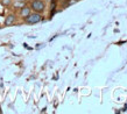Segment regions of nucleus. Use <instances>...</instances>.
I'll use <instances>...</instances> for the list:
<instances>
[{
	"instance_id": "nucleus-1",
	"label": "nucleus",
	"mask_w": 127,
	"mask_h": 114,
	"mask_svg": "<svg viewBox=\"0 0 127 114\" xmlns=\"http://www.w3.org/2000/svg\"><path fill=\"white\" fill-rule=\"evenodd\" d=\"M43 20L42 13H36V12H32L31 14L25 19V22L27 25H36V23L41 22Z\"/></svg>"
},
{
	"instance_id": "nucleus-2",
	"label": "nucleus",
	"mask_w": 127,
	"mask_h": 114,
	"mask_svg": "<svg viewBox=\"0 0 127 114\" xmlns=\"http://www.w3.org/2000/svg\"><path fill=\"white\" fill-rule=\"evenodd\" d=\"M29 7H31L32 12L43 13V12L46 11V2L43 0H32Z\"/></svg>"
},
{
	"instance_id": "nucleus-3",
	"label": "nucleus",
	"mask_w": 127,
	"mask_h": 114,
	"mask_svg": "<svg viewBox=\"0 0 127 114\" xmlns=\"http://www.w3.org/2000/svg\"><path fill=\"white\" fill-rule=\"evenodd\" d=\"M31 13H32V9H31V7H28V6H23V7L20 9V16H21L22 19H26Z\"/></svg>"
},
{
	"instance_id": "nucleus-4",
	"label": "nucleus",
	"mask_w": 127,
	"mask_h": 114,
	"mask_svg": "<svg viewBox=\"0 0 127 114\" xmlns=\"http://www.w3.org/2000/svg\"><path fill=\"white\" fill-rule=\"evenodd\" d=\"M16 20V16L14 14H8L6 16V19H5V26H12V25H14Z\"/></svg>"
},
{
	"instance_id": "nucleus-5",
	"label": "nucleus",
	"mask_w": 127,
	"mask_h": 114,
	"mask_svg": "<svg viewBox=\"0 0 127 114\" xmlns=\"http://www.w3.org/2000/svg\"><path fill=\"white\" fill-rule=\"evenodd\" d=\"M12 4V0H1V5L4 6H9Z\"/></svg>"
},
{
	"instance_id": "nucleus-6",
	"label": "nucleus",
	"mask_w": 127,
	"mask_h": 114,
	"mask_svg": "<svg viewBox=\"0 0 127 114\" xmlns=\"http://www.w3.org/2000/svg\"><path fill=\"white\" fill-rule=\"evenodd\" d=\"M18 1H22V0H18Z\"/></svg>"
}]
</instances>
